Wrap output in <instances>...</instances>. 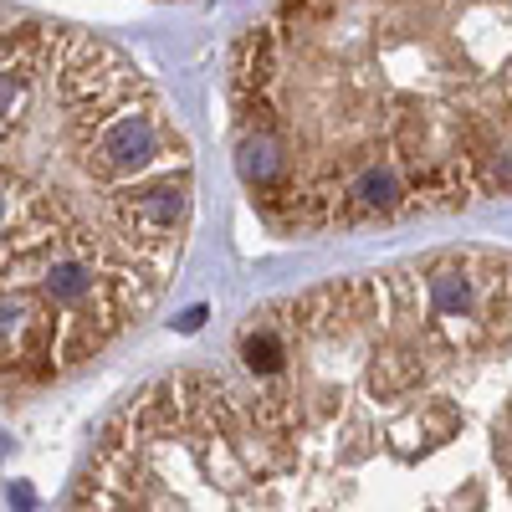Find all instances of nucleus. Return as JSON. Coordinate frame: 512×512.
Returning a JSON list of instances; mask_svg holds the SVG:
<instances>
[{"label": "nucleus", "mask_w": 512, "mask_h": 512, "mask_svg": "<svg viewBox=\"0 0 512 512\" xmlns=\"http://www.w3.org/2000/svg\"><path fill=\"white\" fill-rule=\"evenodd\" d=\"M67 512H512V256L425 251L251 308L128 395Z\"/></svg>", "instance_id": "1"}, {"label": "nucleus", "mask_w": 512, "mask_h": 512, "mask_svg": "<svg viewBox=\"0 0 512 512\" xmlns=\"http://www.w3.org/2000/svg\"><path fill=\"white\" fill-rule=\"evenodd\" d=\"M231 159L292 236L512 195V0H272L231 52Z\"/></svg>", "instance_id": "2"}, {"label": "nucleus", "mask_w": 512, "mask_h": 512, "mask_svg": "<svg viewBox=\"0 0 512 512\" xmlns=\"http://www.w3.org/2000/svg\"><path fill=\"white\" fill-rule=\"evenodd\" d=\"M6 400L103 359L159 308L195 226V154L144 67L113 41L6 21Z\"/></svg>", "instance_id": "3"}]
</instances>
